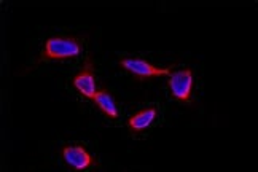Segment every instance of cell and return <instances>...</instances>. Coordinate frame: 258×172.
<instances>
[{"instance_id":"cell-1","label":"cell","mask_w":258,"mask_h":172,"mask_svg":"<svg viewBox=\"0 0 258 172\" xmlns=\"http://www.w3.org/2000/svg\"><path fill=\"white\" fill-rule=\"evenodd\" d=\"M82 53V45L74 38H49L45 45L43 59H66Z\"/></svg>"},{"instance_id":"cell-2","label":"cell","mask_w":258,"mask_h":172,"mask_svg":"<svg viewBox=\"0 0 258 172\" xmlns=\"http://www.w3.org/2000/svg\"><path fill=\"white\" fill-rule=\"evenodd\" d=\"M191 86H193V72L190 69L178 70V72L172 74L169 78V88L172 96L178 100H182V102L190 100Z\"/></svg>"},{"instance_id":"cell-3","label":"cell","mask_w":258,"mask_h":172,"mask_svg":"<svg viewBox=\"0 0 258 172\" xmlns=\"http://www.w3.org/2000/svg\"><path fill=\"white\" fill-rule=\"evenodd\" d=\"M121 67L129 70L131 74L141 77V78H150V77H160V75H171V69H158L147 61L142 59H123Z\"/></svg>"},{"instance_id":"cell-4","label":"cell","mask_w":258,"mask_h":172,"mask_svg":"<svg viewBox=\"0 0 258 172\" xmlns=\"http://www.w3.org/2000/svg\"><path fill=\"white\" fill-rule=\"evenodd\" d=\"M74 86L78 91H80V93L85 97L94 99L97 91H96V80H94V74H93V63H91V59H86L83 72L74 78Z\"/></svg>"},{"instance_id":"cell-5","label":"cell","mask_w":258,"mask_h":172,"mask_svg":"<svg viewBox=\"0 0 258 172\" xmlns=\"http://www.w3.org/2000/svg\"><path fill=\"white\" fill-rule=\"evenodd\" d=\"M62 156L66 159V163L71 167L77 169V170H83V169L89 167L94 163L91 155H89L88 151L83 147H80V145L66 147L62 150Z\"/></svg>"},{"instance_id":"cell-6","label":"cell","mask_w":258,"mask_h":172,"mask_svg":"<svg viewBox=\"0 0 258 172\" xmlns=\"http://www.w3.org/2000/svg\"><path fill=\"white\" fill-rule=\"evenodd\" d=\"M94 102L97 104V107L102 110V112L110 117V118H118V108L116 104L113 100V96L108 93V91L102 89V91H97L96 96H94Z\"/></svg>"},{"instance_id":"cell-7","label":"cell","mask_w":258,"mask_h":172,"mask_svg":"<svg viewBox=\"0 0 258 172\" xmlns=\"http://www.w3.org/2000/svg\"><path fill=\"white\" fill-rule=\"evenodd\" d=\"M155 118H156V108L150 107V108L144 110V112H139L137 115H134L131 120H129V128L136 131V133H139V131H144L150 126Z\"/></svg>"}]
</instances>
